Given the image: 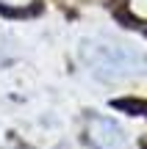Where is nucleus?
Returning <instances> with one entry per match:
<instances>
[{
  "instance_id": "obj_5",
  "label": "nucleus",
  "mask_w": 147,
  "mask_h": 149,
  "mask_svg": "<svg viewBox=\"0 0 147 149\" xmlns=\"http://www.w3.org/2000/svg\"><path fill=\"white\" fill-rule=\"evenodd\" d=\"M142 149H147V138H144V141H142Z\"/></svg>"
},
{
  "instance_id": "obj_4",
  "label": "nucleus",
  "mask_w": 147,
  "mask_h": 149,
  "mask_svg": "<svg viewBox=\"0 0 147 149\" xmlns=\"http://www.w3.org/2000/svg\"><path fill=\"white\" fill-rule=\"evenodd\" d=\"M39 11H42V3L31 6V8H11V6H6L3 0H0V14H6V17H33V14H39Z\"/></svg>"
},
{
  "instance_id": "obj_2",
  "label": "nucleus",
  "mask_w": 147,
  "mask_h": 149,
  "mask_svg": "<svg viewBox=\"0 0 147 149\" xmlns=\"http://www.w3.org/2000/svg\"><path fill=\"white\" fill-rule=\"evenodd\" d=\"M83 138L89 149H131L125 130L117 119L103 116V113H89L83 124Z\"/></svg>"
},
{
  "instance_id": "obj_1",
  "label": "nucleus",
  "mask_w": 147,
  "mask_h": 149,
  "mask_svg": "<svg viewBox=\"0 0 147 149\" xmlns=\"http://www.w3.org/2000/svg\"><path fill=\"white\" fill-rule=\"evenodd\" d=\"M81 61L100 80H128L147 74V55L142 50L111 39H86L81 44Z\"/></svg>"
},
{
  "instance_id": "obj_3",
  "label": "nucleus",
  "mask_w": 147,
  "mask_h": 149,
  "mask_svg": "<svg viewBox=\"0 0 147 149\" xmlns=\"http://www.w3.org/2000/svg\"><path fill=\"white\" fill-rule=\"evenodd\" d=\"M111 105H114L117 111H125V113H133V116H144V119H147V100L125 97V100H114Z\"/></svg>"
}]
</instances>
